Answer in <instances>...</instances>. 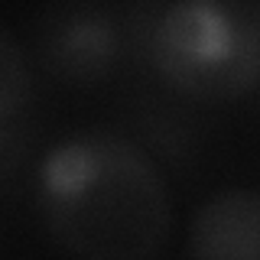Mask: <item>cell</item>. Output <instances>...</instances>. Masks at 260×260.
Segmentation results:
<instances>
[{
	"label": "cell",
	"instance_id": "6da1fadb",
	"mask_svg": "<svg viewBox=\"0 0 260 260\" xmlns=\"http://www.w3.org/2000/svg\"><path fill=\"white\" fill-rule=\"evenodd\" d=\"M36 211L46 238L85 260H150L166 250L176 224L156 162L114 130H81L46 153Z\"/></svg>",
	"mask_w": 260,
	"mask_h": 260
},
{
	"label": "cell",
	"instance_id": "7a4b0ae2",
	"mask_svg": "<svg viewBox=\"0 0 260 260\" xmlns=\"http://www.w3.org/2000/svg\"><path fill=\"white\" fill-rule=\"evenodd\" d=\"M159 78L192 101H241L260 81V0H169L153 23Z\"/></svg>",
	"mask_w": 260,
	"mask_h": 260
},
{
	"label": "cell",
	"instance_id": "3957f363",
	"mask_svg": "<svg viewBox=\"0 0 260 260\" xmlns=\"http://www.w3.org/2000/svg\"><path fill=\"white\" fill-rule=\"evenodd\" d=\"M36 55L55 81L94 88L120 59V29L104 0H46L36 16Z\"/></svg>",
	"mask_w": 260,
	"mask_h": 260
},
{
	"label": "cell",
	"instance_id": "277c9868",
	"mask_svg": "<svg viewBox=\"0 0 260 260\" xmlns=\"http://www.w3.org/2000/svg\"><path fill=\"white\" fill-rule=\"evenodd\" d=\"M189 254L199 260H257L260 195L254 189H221L202 202L189 224Z\"/></svg>",
	"mask_w": 260,
	"mask_h": 260
},
{
	"label": "cell",
	"instance_id": "5b68a950",
	"mask_svg": "<svg viewBox=\"0 0 260 260\" xmlns=\"http://www.w3.org/2000/svg\"><path fill=\"white\" fill-rule=\"evenodd\" d=\"M29 98H32V78L26 52L0 26V130H7L29 108Z\"/></svg>",
	"mask_w": 260,
	"mask_h": 260
}]
</instances>
